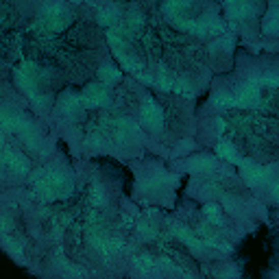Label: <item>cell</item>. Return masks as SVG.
Here are the masks:
<instances>
[{
    "label": "cell",
    "mask_w": 279,
    "mask_h": 279,
    "mask_svg": "<svg viewBox=\"0 0 279 279\" xmlns=\"http://www.w3.org/2000/svg\"><path fill=\"white\" fill-rule=\"evenodd\" d=\"M118 61H120V66L125 68V70H129V72H140L142 70V64H140V59H133V57H129V55H118Z\"/></svg>",
    "instance_id": "5bb4252c"
},
{
    "label": "cell",
    "mask_w": 279,
    "mask_h": 279,
    "mask_svg": "<svg viewBox=\"0 0 279 279\" xmlns=\"http://www.w3.org/2000/svg\"><path fill=\"white\" fill-rule=\"evenodd\" d=\"M61 111H64L66 116H70V118H74V116L81 111L79 98L76 96H64V100H61Z\"/></svg>",
    "instance_id": "8fae6325"
},
{
    "label": "cell",
    "mask_w": 279,
    "mask_h": 279,
    "mask_svg": "<svg viewBox=\"0 0 279 279\" xmlns=\"http://www.w3.org/2000/svg\"><path fill=\"white\" fill-rule=\"evenodd\" d=\"M72 18L66 11L64 5H46L42 7V18H40V26L48 33H57V31H64Z\"/></svg>",
    "instance_id": "7a4b0ae2"
},
{
    "label": "cell",
    "mask_w": 279,
    "mask_h": 279,
    "mask_svg": "<svg viewBox=\"0 0 279 279\" xmlns=\"http://www.w3.org/2000/svg\"><path fill=\"white\" fill-rule=\"evenodd\" d=\"M3 168L5 170H9V173H13V175H26L29 173V168H31V164H29V159L24 157V155H20V153H15L13 149H9V146H5L3 149Z\"/></svg>",
    "instance_id": "277c9868"
},
{
    "label": "cell",
    "mask_w": 279,
    "mask_h": 279,
    "mask_svg": "<svg viewBox=\"0 0 279 279\" xmlns=\"http://www.w3.org/2000/svg\"><path fill=\"white\" fill-rule=\"evenodd\" d=\"M118 18H120V13H118V9H114V7H107V9L98 11V24L100 26H111L118 22Z\"/></svg>",
    "instance_id": "7c38bea8"
},
{
    "label": "cell",
    "mask_w": 279,
    "mask_h": 279,
    "mask_svg": "<svg viewBox=\"0 0 279 279\" xmlns=\"http://www.w3.org/2000/svg\"><path fill=\"white\" fill-rule=\"evenodd\" d=\"M33 179L37 181V190H40V194L48 201H59V199H68L72 194L74 190V183L72 179L61 173V170H50L48 175H42L37 173Z\"/></svg>",
    "instance_id": "6da1fadb"
},
{
    "label": "cell",
    "mask_w": 279,
    "mask_h": 279,
    "mask_svg": "<svg viewBox=\"0 0 279 279\" xmlns=\"http://www.w3.org/2000/svg\"><path fill=\"white\" fill-rule=\"evenodd\" d=\"M216 153H218L220 157H225V159H229V161H236V164H240L238 153H236V149H234V146H231L229 142H218V146H216Z\"/></svg>",
    "instance_id": "4fadbf2b"
},
{
    "label": "cell",
    "mask_w": 279,
    "mask_h": 279,
    "mask_svg": "<svg viewBox=\"0 0 279 279\" xmlns=\"http://www.w3.org/2000/svg\"><path fill=\"white\" fill-rule=\"evenodd\" d=\"M225 7H227V11H229V15L234 20L249 18V13L253 11V5H249V3H227Z\"/></svg>",
    "instance_id": "52a82bcc"
},
{
    "label": "cell",
    "mask_w": 279,
    "mask_h": 279,
    "mask_svg": "<svg viewBox=\"0 0 279 279\" xmlns=\"http://www.w3.org/2000/svg\"><path fill=\"white\" fill-rule=\"evenodd\" d=\"M116 131H118V135L122 140H127L131 135H135L140 129H137L135 122H131L129 118H118V120H116Z\"/></svg>",
    "instance_id": "9c48e42d"
},
{
    "label": "cell",
    "mask_w": 279,
    "mask_h": 279,
    "mask_svg": "<svg viewBox=\"0 0 279 279\" xmlns=\"http://www.w3.org/2000/svg\"><path fill=\"white\" fill-rule=\"evenodd\" d=\"M175 92H177V94H181V96H188V98H192V94H194L188 81H177L175 83Z\"/></svg>",
    "instance_id": "e0dca14e"
},
{
    "label": "cell",
    "mask_w": 279,
    "mask_h": 279,
    "mask_svg": "<svg viewBox=\"0 0 279 279\" xmlns=\"http://www.w3.org/2000/svg\"><path fill=\"white\" fill-rule=\"evenodd\" d=\"M205 216H207V218L212 220V222H216V225L220 222V209L216 207V205H207V207H205Z\"/></svg>",
    "instance_id": "d6986e66"
},
{
    "label": "cell",
    "mask_w": 279,
    "mask_h": 279,
    "mask_svg": "<svg viewBox=\"0 0 279 279\" xmlns=\"http://www.w3.org/2000/svg\"><path fill=\"white\" fill-rule=\"evenodd\" d=\"M212 105H216L218 109H231V107L238 105V98L234 94H229V92H216L212 96Z\"/></svg>",
    "instance_id": "ba28073f"
},
{
    "label": "cell",
    "mask_w": 279,
    "mask_h": 279,
    "mask_svg": "<svg viewBox=\"0 0 279 279\" xmlns=\"http://www.w3.org/2000/svg\"><path fill=\"white\" fill-rule=\"evenodd\" d=\"M177 238L183 240V242L188 244L192 251H201V249H203V246H201L203 242H201V240H199L197 236H192V231H190V229H185V227H179V229H177Z\"/></svg>",
    "instance_id": "30bf717a"
},
{
    "label": "cell",
    "mask_w": 279,
    "mask_h": 279,
    "mask_svg": "<svg viewBox=\"0 0 279 279\" xmlns=\"http://www.w3.org/2000/svg\"><path fill=\"white\" fill-rule=\"evenodd\" d=\"M33 103H35L37 107H46V105L50 103V98H48V96H37V94H35V96H33Z\"/></svg>",
    "instance_id": "7402d4cb"
},
{
    "label": "cell",
    "mask_w": 279,
    "mask_h": 279,
    "mask_svg": "<svg viewBox=\"0 0 279 279\" xmlns=\"http://www.w3.org/2000/svg\"><path fill=\"white\" fill-rule=\"evenodd\" d=\"M260 83L258 81H249L242 85L240 94L236 96L238 98V107H244V109H253V107L260 105Z\"/></svg>",
    "instance_id": "8992f818"
},
{
    "label": "cell",
    "mask_w": 279,
    "mask_h": 279,
    "mask_svg": "<svg viewBox=\"0 0 279 279\" xmlns=\"http://www.w3.org/2000/svg\"><path fill=\"white\" fill-rule=\"evenodd\" d=\"M212 166H214V161L209 159V157H199L194 164H192V168H194V170H209Z\"/></svg>",
    "instance_id": "ffe728a7"
},
{
    "label": "cell",
    "mask_w": 279,
    "mask_h": 279,
    "mask_svg": "<svg viewBox=\"0 0 279 279\" xmlns=\"http://www.w3.org/2000/svg\"><path fill=\"white\" fill-rule=\"evenodd\" d=\"M258 83L260 85H279V74H264L262 79H258Z\"/></svg>",
    "instance_id": "44dd1931"
},
{
    "label": "cell",
    "mask_w": 279,
    "mask_h": 279,
    "mask_svg": "<svg viewBox=\"0 0 279 279\" xmlns=\"http://www.w3.org/2000/svg\"><path fill=\"white\" fill-rule=\"evenodd\" d=\"M111 90L105 83H92L83 90V105L88 107H107L111 105Z\"/></svg>",
    "instance_id": "3957f363"
},
{
    "label": "cell",
    "mask_w": 279,
    "mask_h": 279,
    "mask_svg": "<svg viewBox=\"0 0 279 279\" xmlns=\"http://www.w3.org/2000/svg\"><path fill=\"white\" fill-rule=\"evenodd\" d=\"M140 120H142L144 127H149L153 131L164 127V114H161V109L153 103V100H146V105H142V109H140Z\"/></svg>",
    "instance_id": "5b68a950"
},
{
    "label": "cell",
    "mask_w": 279,
    "mask_h": 279,
    "mask_svg": "<svg viewBox=\"0 0 279 279\" xmlns=\"http://www.w3.org/2000/svg\"><path fill=\"white\" fill-rule=\"evenodd\" d=\"M135 264L142 273H146V270H151L155 266V262H153V258H149V255H142V258H135Z\"/></svg>",
    "instance_id": "ac0fdd59"
},
{
    "label": "cell",
    "mask_w": 279,
    "mask_h": 279,
    "mask_svg": "<svg viewBox=\"0 0 279 279\" xmlns=\"http://www.w3.org/2000/svg\"><path fill=\"white\" fill-rule=\"evenodd\" d=\"M98 76L105 81V85L109 83V81H116V79H120V72L116 70L114 66H109V64H105L103 68H100V72H98Z\"/></svg>",
    "instance_id": "2e32d148"
},
{
    "label": "cell",
    "mask_w": 279,
    "mask_h": 279,
    "mask_svg": "<svg viewBox=\"0 0 279 279\" xmlns=\"http://www.w3.org/2000/svg\"><path fill=\"white\" fill-rule=\"evenodd\" d=\"M140 231H142L146 238H155V229H151V225H140Z\"/></svg>",
    "instance_id": "603a6c76"
},
{
    "label": "cell",
    "mask_w": 279,
    "mask_h": 279,
    "mask_svg": "<svg viewBox=\"0 0 279 279\" xmlns=\"http://www.w3.org/2000/svg\"><path fill=\"white\" fill-rule=\"evenodd\" d=\"M175 79L173 76H168V72H164V70H161L159 72V76L157 79H155V85H157L159 90H164V92H170V90H175Z\"/></svg>",
    "instance_id": "9a60e30c"
}]
</instances>
